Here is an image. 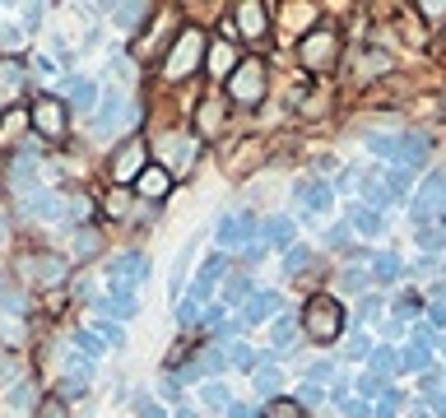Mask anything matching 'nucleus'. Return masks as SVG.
<instances>
[{
  "mask_svg": "<svg viewBox=\"0 0 446 418\" xmlns=\"http://www.w3.org/2000/svg\"><path fill=\"white\" fill-rule=\"evenodd\" d=\"M307 330H312V340H321V344H330L334 335L344 330V307L334 302V297H312L307 302Z\"/></svg>",
  "mask_w": 446,
  "mask_h": 418,
  "instance_id": "nucleus-1",
  "label": "nucleus"
},
{
  "mask_svg": "<svg viewBox=\"0 0 446 418\" xmlns=\"http://www.w3.org/2000/svg\"><path fill=\"white\" fill-rule=\"evenodd\" d=\"M200 56H205V37H200V28H186V33L172 42V56H167V79L191 75V70L200 66Z\"/></svg>",
  "mask_w": 446,
  "mask_h": 418,
  "instance_id": "nucleus-2",
  "label": "nucleus"
},
{
  "mask_svg": "<svg viewBox=\"0 0 446 418\" xmlns=\"http://www.w3.org/2000/svg\"><path fill=\"white\" fill-rule=\"evenodd\" d=\"M145 275H149V261L140 251H126V256H116V261L107 265V288L112 293H131Z\"/></svg>",
  "mask_w": 446,
  "mask_h": 418,
  "instance_id": "nucleus-3",
  "label": "nucleus"
},
{
  "mask_svg": "<svg viewBox=\"0 0 446 418\" xmlns=\"http://www.w3.org/2000/svg\"><path fill=\"white\" fill-rule=\"evenodd\" d=\"M409 214H414V223H428L433 214H442V219H446V177H428V186L414 196Z\"/></svg>",
  "mask_w": 446,
  "mask_h": 418,
  "instance_id": "nucleus-4",
  "label": "nucleus"
},
{
  "mask_svg": "<svg viewBox=\"0 0 446 418\" xmlns=\"http://www.w3.org/2000/svg\"><path fill=\"white\" fill-rule=\"evenodd\" d=\"M256 237V214H228V219H219V246H242Z\"/></svg>",
  "mask_w": 446,
  "mask_h": 418,
  "instance_id": "nucleus-5",
  "label": "nucleus"
},
{
  "mask_svg": "<svg viewBox=\"0 0 446 418\" xmlns=\"http://www.w3.org/2000/svg\"><path fill=\"white\" fill-rule=\"evenodd\" d=\"M260 93H265V70H260V61H246V66L233 75V98L237 102H256Z\"/></svg>",
  "mask_w": 446,
  "mask_h": 418,
  "instance_id": "nucleus-6",
  "label": "nucleus"
},
{
  "mask_svg": "<svg viewBox=\"0 0 446 418\" xmlns=\"http://www.w3.org/2000/svg\"><path fill=\"white\" fill-rule=\"evenodd\" d=\"M33 126L42 135H52V140H61V135H66V107L56 98H37L33 102Z\"/></svg>",
  "mask_w": 446,
  "mask_h": 418,
  "instance_id": "nucleus-7",
  "label": "nucleus"
},
{
  "mask_svg": "<svg viewBox=\"0 0 446 418\" xmlns=\"http://www.w3.org/2000/svg\"><path fill=\"white\" fill-rule=\"evenodd\" d=\"M19 270L33 279V284H61V279H66V261H56V256H23Z\"/></svg>",
  "mask_w": 446,
  "mask_h": 418,
  "instance_id": "nucleus-8",
  "label": "nucleus"
},
{
  "mask_svg": "<svg viewBox=\"0 0 446 418\" xmlns=\"http://www.w3.org/2000/svg\"><path fill=\"white\" fill-rule=\"evenodd\" d=\"M334 52H339L334 33H312L307 42H302V61H307L312 70H325V66H334Z\"/></svg>",
  "mask_w": 446,
  "mask_h": 418,
  "instance_id": "nucleus-9",
  "label": "nucleus"
},
{
  "mask_svg": "<svg viewBox=\"0 0 446 418\" xmlns=\"http://www.w3.org/2000/svg\"><path fill=\"white\" fill-rule=\"evenodd\" d=\"M140 167H149L145 163V140H131L121 154H116V163H112V177H116V181H140Z\"/></svg>",
  "mask_w": 446,
  "mask_h": 418,
  "instance_id": "nucleus-10",
  "label": "nucleus"
},
{
  "mask_svg": "<svg viewBox=\"0 0 446 418\" xmlns=\"http://www.w3.org/2000/svg\"><path fill=\"white\" fill-rule=\"evenodd\" d=\"M219 270H223V256H214V261H205V270L195 275V284H191V302L200 307L205 297L214 293V279H219Z\"/></svg>",
  "mask_w": 446,
  "mask_h": 418,
  "instance_id": "nucleus-11",
  "label": "nucleus"
},
{
  "mask_svg": "<svg viewBox=\"0 0 446 418\" xmlns=\"http://www.w3.org/2000/svg\"><path fill=\"white\" fill-rule=\"evenodd\" d=\"M135 186H140V196H149V200H163V196H167V186H172V177H167L163 167H145Z\"/></svg>",
  "mask_w": 446,
  "mask_h": 418,
  "instance_id": "nucleus-12",
  "label": "nucleus"
},
{
  "mask_svg": "<svg viewBox=\"0 0 446 418\" xmlns=\"http://www.w3.org/2000/svg\"><path fill=\"white\" fill-rule=\"evenodd\" d=\"M33 177H37L33 158H28V154H19V158L10 163V172H5V186H10V191H23L28 181H33Z\"/></svg>",
  "mask_w": 446,
  "mask_h": 418,
  "instance_id": "nucleus-13",
  "label": "nucleus"
},
{
  "mask_svg": "<svg viewBox=\"0 0 446 418\" xmlns=\"http://www.w3.org/2000/svg\"><path fill=\"white\" fill-rule=\"evenodd\" d=\"M237 23H242V33L246 37H260L265 33V5H242V10H237Z\"/></svg>",
  "mask_w": 446,
  "mask_h": 418,
  "instance_id": "nucleus-14",
  "label": "nucleus"
},
{
  "mask_svg": "<svg viewBox=\"0 0 446 418\" xmlns=\"http://www.w3.org/2000/svg\"><path fill=\"white\" fill-rule=\"evenodd\" d=\"M275 311H279V297H275V293H260V297H251V302H246L242 321H251V326H256V321H270Z\"/></svg>",
  "mask_w": 446,
  "mask_h": 418,
  "instance_id": "nucleus-15",
  "label": "nucleus"
},
{
  "mask_svg": "<svg viewBox=\"0 0 446 418\" xmlns=\"http://www.w3.org/2000/svg\"><path fill=\"white\" fill-rule=\"evenodd\" d=\"M298 200L307 209H325L330 205V186H325V181H298Z\"/></svg>",
  "mask_w": 446,
  "mask_h": 418,
  "instance_id": "nucleus-16",
  "label": "nucleus"
},
{
  "mask_svg": "<svg viewBox=\"0 0 446 418\" xmlns=\"http://www.w3.org/2000/svg\"><path fill=\"white\" fill-rule=\"evenodd\" d=\"M423 158H428V140H423V135H400V163L418 167Z\"/></svg>",
  "mask_w": 446,
  "mask_h": 418,
  "instance_id": "nucleus-17",
  "label": "nucleus"
},
{
  "mask_svg": "<svg viewBox=\"0 0 446 418\" xmlns=\"http://www.w3.org/2000/svg\"><path fill=\"white\" fill-rule=\"evenodd\" d=\"M98 311H107V316H135V297L131 293H112V297H102L98 302Z\"/></svg>",
  "mask_w": 446,
  "mask_h": 418,
  "instance_id": "nucleus-18",
  "label": "nucleus"
},
{
  "mask_svg": "<svg viewBox=\"0 0 446 418\" xmlns=\"http://www.w3.org/2000/svg\"><path fill=\"white\" fill-rule=\"evenodd\" d=\"M61 200L56 196H47V191H37V196H28V214H33V219H56V214H61Z\"/></svg>",
  "mask_w": 446,
  "mask_h": 418,
  "instance_id": "nucleus-19",
  "label": "nucleus"
},
{
  "mask_svg": "<svg viewBox=\"0 0 446 418\" xmlns=\"http://www.w3.org/2000/svg\"><path fill=\"white\" fill-rule=\"evenodd\" d=\"M368 149L381 158H395L400 163V135H368Z\"/></svg>",
  "mask_w": 446,
  "mask_h": 418,
  "instance_id": "nucleus-20",
  "label": "nucleus"
},
{
  "mask_svg": "<svg viewBox=\"0 0 446 418\" xmlns=\"http://www.w3.org/2000/svg\"><path fill=\"white\" fill-rule=\"evenodd\" d=\"M145 14H149V5H112V19L121 23V28H135Z\"/></svg>",
  "mask_w": 446,
  "mask_h": 418,
  "instance_id": "nucleus-21",
  "label": "nucleus"
},
{
  "mask_svg": "<svg viewBox=\"0 0 446 418\" xmlns=\"http://www.w3.org/2000/svg\"><path fill=\"white\" fill-rule=\"evenodd\" d=\"M260 237H275V246H284L293 237V223L289 219H265L260 223Z\"/></svg>",
  "mask_w": 446,
  "mask_h": 418,
  "instance_id": "nucleus-22",
  "label": "nucleus"
},
{
  "mask_svg": "<svg viewBox=\"0 0 446 418\" xmlns=\"http://www.w3.org/2000/svg\"><path fill=\"white\" fill-rule=\"evenodd\" d=\"M372 275H377L381 284H395V275H400V261H395V256H377V261H372Z\"/></svg>",
  "mask_w": 446,
  "mask_h": 418,
  "instance_id": "nucleus-23",
  "label": "nucleus"
},
{
  "mask_svg": "<svg viewBox=\"0 0 446 418\" xmlns=\"http://www.w3.org/2000/svg\"><path fill=\"white\" fill-rule=\"evenodd\" d=\"M70 102H75L79 112L93 107V84H89V79H75V84H70Z\"/></svg>",
  "mask_w": 446,
  "mask_h": 418,
  "instance_id": "nucleus-24",
  "label": "nucleus"
},
{
  "mask_svg": "<svg viewBox=\"0 0 446 418\" xmlns=\"http://www.w3.org/2000/svg\"><path fill=\"white\" fill-rule=\"evenodd\" d=\"M210 66L219 70V75H223V70H233V66H237V52H233V47H228V42H219V47H214V52H210Z\"/></svg>",
  "mask_w": 446,
  "mask_h": 418,
  "instance_id": "nucleus-25",
  "label": "nucleus"
},
{
  "mask_svg": "<svg viewBox=\"0 0 446 418\" xmlns=\"http://www.w3.org/2000/svg\"><path fill=\"white\" fill-rule=\"evenodd\" d=\"M5 405H10V414H23V409H28V405H33V386H14V390H10V400H5Z\"/></svg>",
  "mask_w": 446,
  "mask_h": 418,
  "instance_id": "nucleus-26",
  "label": "nucleus"
},
{
  "mask_svg": "<svg viewBox=\"0 0 446 418\" xmlns=\"http://www.w3.org/2000/svg\"><path fill=\"white\" fill-rule=\"evenodd\" d=\"M265 418H298V405H289V400H275V405H265Z\"/></svg>",
  "mask_w": 446,
  "mask_h": 418,
  "instance_id": "nucleus-27",
  "label": "nucleus"
},
{
  "mask_svg": "<svg viewBox=\"0 0 446 418\" xmlns=\"http://www.w3.org/2000/svg\"><path fill=\"white\" fill-rule=\"evenodd\" d=\"M404 367H409V372L428 367V349H409V353H404Z\"/></svg>",
  "mask_w": 446,
  "mask_h": 418,
  "instance_id": "nucleus-28",
  "label": "nucleus"
},
{
  "mask_svg": "<svg viewBox=\"0 0 446 418\" xmlns=\"http://www.w3.org/2000/svg\"><path fill=\"white\" fill-rule=\"evenodd\" d=\"M214 126H219V102H210V107H205V112H200V131H205V135H210V131H214Z\"/></svg>",
  "mask_w": 446,
  "mask_h": 418,
  "instance_id": "nucleus-29",
  "label": "nucleus"
},
{
  "mask_svg": "<svg viewBox=\"0 0 446 418\" xmlns=\"http://www.w3.org/2000/svg\"><path fill=\"white\" fill-rule=\"evenodd\" d=\"M98 251V237L93 232H79V246H75V256H93Z\"/></svg>",
  "mask_w": 446,
  "mask_h": 418,
  "instance_id": "nucleus-30",
  "label": "nucleus"
},
{
  "mask_svg": "<svg viewBox=\"0 0 446 418\" xmlns=\"http://www.w3.org/2000/svg\"><path fill=\"white\" fill-rule=\"evenodd\" d=\"M75 340H79V349L89 353V358H98V353H102V344H98V340H93V335H84V330H79V335H75Z\"/></svg>",
  "mask_w": 446,
  "mask_h": 418,
  "instance_id": "nucleus-31",
  "label": "nucleus"
},
{
  "mask_svg": "<svg viewBox=\"0 0 446 418\" xmlns=\"http://www.w3.org/2000/svg\"><path fill=\"white\" fill-rule=\"evenodd\" d=\"M205 400H210V405H228V390H223V386H205Z\"/></svg>",
  "mask_w": 446,
  "mask_h": 418,
  "instance_id": "nucleus-32",
  "label": "nucleus"
},
{
  "mask_svg": "<svg viewBox=\"0 0 446 418\" xmlns=\"http://www.w3.org/2000/svg\"><path fill=\"white\" fill-rule=\"evenodd\" d=\"M293 340V321H279L275 326V344H289Z\"/></svg>",
  "mask_w": 446,
  "mask_h": 418,
  "instance_id": "nucleus-33",
  "label": "nucleus"
},
{
  "mask_svg": "<svg viewBox=\"0 0 446 418\" xmlns=\"http://www.w3.org/2000/svg\"><path fill=\"white\" fill-rule=\"evenodd\" d=\"M177 321H181V326H191V321H195V302H191V297L177 307Z\"/></svg>",
  "mask_w": 446,
  "mask_h": 418,
  "instance_id": "nucleus-34",
  "label": "nucleus"
},
{
  "mask_svg": "<svg viewBox=\"0 0 446 418\" xmlns=\"http://www.w3.org/2000/svg\"><path fill=\"white\" fill-rule=\"evenodd\" d=\"M233 363H242V367H251V363H256V353H251V349H242V344H237V349H233Z\"/></svg>",
  "mask_w": 446,
  "mask_h": 418,
  "instance_id": "nucleus-35",
  "label": "nucleus"
},
{
  "mask_svg": "<svg viewBox=\"0 0 446 418\" xmlns=\"http://www.w3.org/2000/svg\"><path fill=\"white\" fill-rule=\"evenodd\" d=\"M102 335H107V340H112V344H116V349H121V344H126V335H121V330H116V326H112V321H102Z\"/></svg>",
  "mask_w": 446,
  "mask_h": 418,
  "instance_id": "nucleus-36",
  "label": "nucleus"
},
{
  "mask_svg": "<svg viewBox=\"0 0 446 418\" xmlns=\"http://www.w3.org/2000/svg\"><path fill=\"white\" fill-rule=\"evenodd\" d=\"M358 228H363V232H377L381 219H377V214H358Z\"/></svg>",
  "mask_w": 446,
  "mask_h": 418,
  "instance_id": "nucleus-37",
  "label": "nucleus"
},
{
  "mask_svg": "<svg viewBox=\"0 0 446 418\" xmlns=\"http://www.w3.org/2000/svg\"><path fill=\"white\" fill-rule=\"evenodd\" d=\"M75 395H84V381H66L61 386V400H75Z\"/></svg>",
  "mask_w": 446,
  "mask_h": 418,
  "instance_id": "nucleus-38",
  "label": "nucleus"
},
{
  "mask_svg": "<svg viewBox=\"0 0 446 418\" xmlns=\"http://www.w3.org/2000/svg\"><path fill=\"white\" fill-rule=\"evenodd\" d=\"M42 418H66V409H61V400H47V405H42Z\"/></svg>",
  "mask_w": 446,
  "mask_h": 418,
  "instance_id": "nucleus-39",
  "label": "nucleus"
},
{
  "mask_svg": "<svg viewBox=\"0 0 446 418\" xmlns=\"http://www.w3.org/2000/svg\"><path fill=\"white\" fill-rule=\"evenodd\" d=\"M423 14H428V19H437V14H446V0H428V5H423Z\"/></svg>",
  "mask_w": 446,
  "mask_h": 418,
  "instance_id": "nucleus-40",
  "label": "nucleus"
},
{
  "mask_svg": "<svg viewBox=\"0 0 446 418\" xmlns=\"http://www.w3.org/2000/svg\"><path fill=\"white\" fill-rule=\"evenodd\" d=\"M363 284H368V279H363V270H349V275H344V288H363Z\"/></svg>",
  "mask_w": 446,
  "mask_h": 418,
  "instance_id": "nucleus-41",
  "label": "nucleus"
},
{
  "mask_svg": "<svg viewBox=\"0 0 446 418\" xmlns=\"http://www.w3.org/2000/svg\"><path fill=\"white\" fill-rule=\"evenodd\" d=\"M377 367H381V372H390V367H395V358H390V349H377Z\"/></svg>",
  "mask_w": 446,
  "mask_h": 418,
  "instance_id": "nucleus-42",
  "label": "nucleus"
},
{
  "mask_svg": "<svg viewBox=\"0 0 446 418\" xmlns=\"http://www.w3.org/2000/svg\"><path fill=\"white\" fill-rule=\"evenodd\" d=\"M145 418H163V409H158V405H145Z\"/></svg>",
  "mask_w": 446,
  "mask_h": 418,
  "instance_id": "nucleus-43",
  "label": "nucleus"
},
{
  "mask_svg": "<svg viewBox=\"0 0 446 418\" xmlns=\"http://www.w3.org/2000/svg\"><path fill=\"white\" fill-rule=\"evenodd\" d=\"M233 418H251V414H246V409H233Z\"/></svg>",
  "mask_w": 446,
  "mask_h": 418,
  "instance_id": "nucleus-44",
  "label": "nucleus"
},
{
  "mask_svg": "<svg viewBox=\"0 0 446 418\" xmlns=\"http://www.w3.org/2000/svg\"><path fill=\"white\" fill-rule=\"evenodd\" d=\"M177 418H195V414H177Z\"/></svg>",
  "mask_w": 446,
  "mask_h": 418,
  "instance_id": "nucleus-45",
  "label": "nucleus"
},
{
  "mask_svg": "<svg viewBox=\"0 0 446 418\" xmlns=\"http://www.w3.org/2000/svg\"><path fill=\"white\" fill-rule=\"evenodd\" d=\"M0 232H5V219H0Z\"/></svg>",
  "mask_w": 446,
  "mask_h": 418,
  "instance_id": "nucleus-46",
  "label": "nucleus"
}]
</instances>
